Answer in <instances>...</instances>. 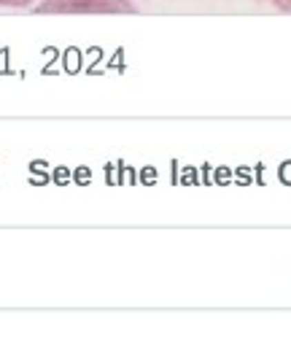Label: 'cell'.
Returning a JSON list of instances; mask_svg holds the SVG:
<instances>
[{
	"mask_svg": "<svg viewBox=\"0 0 291 353\" xmlns=\"http://www.w3.org/2000/svg\"><path fill=\"white\" fill-rule=\"evenodd\" d=\"M32 3H38V0H0V6H6V8H28Z\"/></svg>",
	"mask_w": 291,
	"mask_h": 353,
	"instance_id": "cell-2",
	"label": "cell"
},
{
	"mask_svg": "<svg viewBox=\"0 0 291 353\" xmlns=\"http://www.w3.org/2000/svg\"><path fill=\"white\" fill-rule=\"evenodd\" d=\"M278 11H283V14H291V0H270Z\"/></svg>",
	"mask_w": 291,
	"mask_h": 353,
	"instance_id": "cell-3",
	"label": "cell"
},
{
	"mask_svg": "<svg viewBox=\"0 0 291 353\" xmlns=\"http://www.w3.org/2000/svg\"><path fill=\"white\" fill-rule=\"evenodd\" d=\"M35 14H138L132 0H41Z\"/></svg>",
	"mask_w": 291,
	"mask_h": 353,
	"instance_id": "cell-1",
	"label": "cell"
}]
</instances>
